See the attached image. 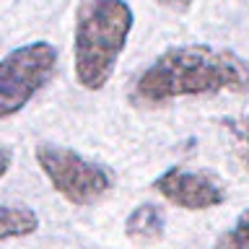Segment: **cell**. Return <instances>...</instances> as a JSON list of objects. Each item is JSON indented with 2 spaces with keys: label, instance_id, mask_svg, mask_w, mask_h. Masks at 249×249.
<instances>
[{
  "label": "cell",
  "instance_id": "cell-2",
  "mask_svg": "<svg viewBox=\"0 0 249 249\" xmlns=\"http://www.w3.org/2000/svg\"><path fill=\"white\" fill-rule=\"evenodd\" d=\"M132 8L124 0H83L75 16V78L83 89L109 83L117 57L132 31Z\"/></svg>",
  "mask_w": 249,
  "mask_h": 249
},
{
  "label": "cell",
  "instance_id": "cell-4",
  "mask_svg": "<svg viewBox=\"0 0 249 249\" xmlns=\"http://www.w3.org/2000/svg\"><path fill=\"white\" fill-rule=\"evenodd\" d=\"M57 68V50L50 42H31L0 60V120L21 112Z\"/></svg>",
  "mask_w": 249,
  "mask_h": 249
},
{
  "label": "cell",
  "instance_id": "cell-6",
  "mask_svg": "<svg viewBox=\"0 0 249 249\" xmlns=\"http://www.w3.org/2000/svg\"><path fill=\"white\" fill-rule=\"evenodd\" d=\"M163 229H166L163 210L159 205H151V202L138 205L124 221V231L135 241H156L163 236Z\"/></svg>",
  "mask_w": 249,
  "mask_h": 249
},
{
  "label": "cell",
  "instance_id": "cell-5",
  "mask_svg": "<svg viewBox=\"0 0 249 249\" xmlns=\"http://www.w3.org/2000/svg\"><path fill=\"white\" fill-rule=\"evenodd\" d=\"M153 190L166 202L184 210H208L226 202V190L215 177L202 171H187L182 166H171L153 182Z\"/></svg>",
  "mask_w": 249,
  "mask_h": 249
},
{
  "label": "cell",
  "instance_id": "cell-10",
  "mask_svg": "<svg viewBox=\"0 0 249 249\" xmlns=\"http://www.w3.org/2000/svg\"><path fill=\"white\" fill-rule=\"evenodd\" d=\"M8 166H11V153H8V151H3V148H0V177H5Z\"/></svg>",
  "mask_w": 249,
  "mask_h": 249
},
{
  "label": "cell",
  "instance_id": "cell-7",
  "mask_svg": "<svg viewBox=\"0 0 249 249\" xmlns=\"http://www.w3.org/2000/svg\"><path fill=\"white\" fill-rule=\"evenodd\" d=\"M39 229V218L26 205H0V241L29 236Z\"/></svg>",
  "mask_w": 249,
  "mask_h": 249
},
{
  "label": "cell",
  "instance_id": "cell-1",
  "mask_svg": "<svg viewBox=\"0 0 249 249\" xmlns=\"http://www.w3.org/2000/svg\"><path fill=\"white\" fill-rule=\"evenodd\" d=\"M249 89V65L236 52L213 47H174L156 57L135 83V101L163 104L202 93H241Z\"/></svg>",
  "mask_w": 249,
  "mask_h": 249
},
{
  "label": "cell",
  "instance_id": "cell-11",
  "mask_svg": "<svg viewBox=\"0 0 249 249\" xmlns=\"http://www.w3.org/2000/svg\"><path fill=\"white\" fill-rule=\"evenodd\" d=\"M244 161H247V169H249V114H247V122H244Z\"/></svg>",
  "mask_w": 249,
  "mask_h": 249
},
{
  "label": "cell",
  "instance_id": "cell-9",
  "mask_svg": "<svg viewBox=\"0 0 249 249\" xmlns=\"http://www.w3.org/2000/svg\"><path fill=\"white\" fill-rule=\"evenodd\" d=\"M156 3L169 8V11H187L192 5V0H156Z\"/></svg>",
  "mask_w": 249,
  "mask_h": 249
},
{
  "label": "cell",
  "instance_id": "cell-8",
  "mask_svg": "<svg viewBox=\"0 0 249 249\" xmlns=\"http://www.w3.org/2000/svg\"><path fill=\"white\" fill-rule=\"evenodd\" d=\"M213 249H249V210H244L233 229H229L221 239L215 241Z\"/></svg>",
  "mask_w": 249,
  "mask_h": 249
},
{
  "label": "cell",
  "instance_id": "cell-3",
  "mask_svg": "<svg viewBox=\"0 0 249 249\" xmlns=\"http://www.w3.org/2000/svg\"><path fill=\"white\" fill-rule=\"evenodd\" d=\"M34 156L50 179V184L73 205H96L99 200L107 197L114 184V177L109 169H104L96 161L83 159L81 153L70 151V148L39 143Z\"/></svg>",
  "mask_w": 249,
  "mask_h": 249
}]
</instances>
